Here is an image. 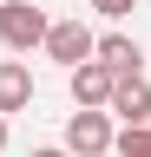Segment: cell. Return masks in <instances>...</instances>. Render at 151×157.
Masks as SVG:
<instances>
[{
  "instance_id": "obj_1",
  "label": "cell",
  "mask_w": 151,
  "mask_h": 157,
  "mask_svg": "<svg viewBox=\"0 0 151 157\" xmlns=\"http://www.w3.org/2000/svg\"><path fill=\"white\" fill-rule=\"evenodd\" d=\"M46 26H53V20L33 7V0H0V46L33 52V46H46Z\"/></svg>"
},
{
  "instance_id": "obj_3",
  "label": "cell",
  "mask_w": 151,
  "mask_h": 157,
  "mask_svg": "<svg viewBox=\"0 0 151 157\" xmlns=\"http://www.w3.org/2000/svg\"><path fill=\"white\" fill-rule=\"evenodd\" d=\"M92 46H99V33H92L85 20H53L46 26V59H59L66 72H79L92 59Z\"/></svg>"
},
{
  "instance_id": "obj_8",
  "label": "cell",
  "mask_w": 151,
  "mask_h": 157,
  "mask_svg": "<svg viewBox=\"0 0 151 157\" xmlns=\"http://www.w3.org/2000/svg\"><path fill=\"white\" fill-rule=\"evenodd\" d=\"M112 157H151V124L118 131V137H112Z\"/></svg>"
},
{
  "instance_id": "obj_9",
  "label": "cell",
  "mask_w": 151,
  "mask_h": 157,
  "mask_svg": "<svg viewBox=\"0 0 151 157\" xmlns=\"http://www.w3.org/2000/svg\"><path fill=\"white\" fill-rule=\"evenodd\" d=\"M131 7H138V0H92V13H105V20H125Z\"/></svg>"
},
{
  "instance_id": "obj_10",
  "label": "cell",
  "mask_w": 151,
  "mask_h": 157,
  "mask_svg": "<svg viewBox=\"0 0 151 157\" xmlns=\"http://www.w3.org/2000/svg\"><path fill=\"white\" fill-rule=\"evenodd\" d=\"M33 157H66V151H59V144H46V151H33Z\"/></svg>"
},
{
  "instance_id": "obj_6",
  "label": "cell",
  "mask_w": 151,
  "mask_h": 157,
  "mask_svg": "<svg viewBox=\"0 0 151 157\" xmlns=\"http://www.w3.org/2000/svg\"><path fill=\"white\" fill-rule=\"evenodd\" d=\"M66 78H72V105H79V111H105V105H112V85H118L99 59H85V66L66 72Z\"/></svg>"
},
{
  "instance_id": "obj_7",
  "label": "cell",
  "mask_w": 151,
  "mask_h": 157,
  "mask_svg": "<svg viewBox=\"0 0 151 157\" xmlns=\"http://www.w3.org/2000/svg\"><path fill=\"white\" fill-rule=\"evenodd\" d=\"M26 105H33V72L20 66V59H0V118H13Z\"/></svg>"
},
{
  "instance_id": "obj_2",
  "label": "cell",
  "mask_w": 151,
  "mask_h": 157,
  "mask_svg": "<svg viewBox=\"0 0 151 157\" xmlns=\"http://www.w3.org/2000/svg\"><path fill=\"white\" fill-rule=\"evenodd\" d=\"M112 111H72L66 118V157H112Z\"/></svg>"
},
{
  "instance_id": "obj_11",
  "label": "cell",
  "mask_w": 151,
  "mask_h": 157,
  "mask_svg": "<svg viewBox=\"0 0 151 157\" xmlns=\"http://www.w3.org/2000/svg\"><path fill=\"white\" fill-rule=\"evenodd\" d=\"M0 151H7V118H0Z\"/></svg>"
},
{
  "instance_id": "obj_5",
  "label": "cell",
  "mask_w": 151,
  "mask_h": 157,
  "mask_svg": "<svg viewBox=\"0 0 151 157\" xmlns=\"http://www.w3.org/2000/svg\"><path fill=\"white\" fill-rule=\"evenodd\" d=\"M112 118H125V131H138V124H151V78L138 72V78H118L112 85V105H105Z\"/></svg>"
},
{
  "instance_id": "obj_4",
  "label": "cell",
  "mask_w": 151,
  "mask_h": 157,
  "mask_svg": "<svg viewBox=\"0 0 151 157\" xmlns=\"http://www.w3.org/2000/svg\"><path fill=\"white\" fill-rule=\"evenodd\" d=\"M92 59L112 72V78H138V66H145V46L131 33H99V46H92Z\"/></svg>"
}]
</instances>
